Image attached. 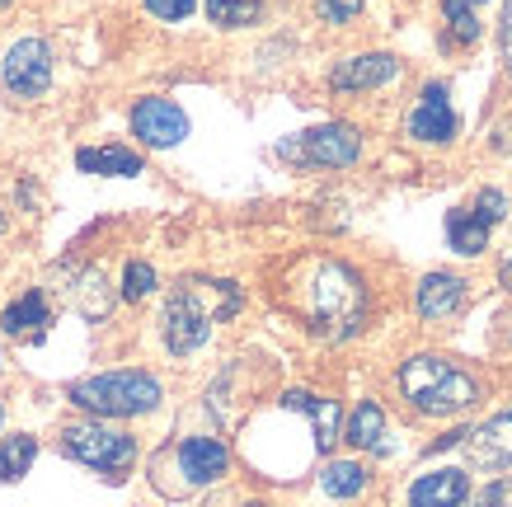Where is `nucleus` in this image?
<instances>
[{
  "label": "nucleus",
  "mask_w": 512,
  "mask_h": 507,
  "mask_svg": "<svg viewBox=\"0 0 512 507\" xmlns=\"http://www.w3.org/2000/svg\"><path fill=\"white\" fill-rule=\"evenodd\" d=\"M240 310V287L235 282H212V277H184L179 287L165 301V315H160V334H165V348L174 357L198 353L212 324L231 320Z\"/></svg>",
  "instance_id": "nucleus-1"
},
{
  "label": "nucleus",
  "mask_w": 512,
  "mask_h": 507,
  "mask_svg": "<svg viewBox=\"0 0 512 507\" xmlns=\"http://www.w3.org/2000/svg\"><path fill=\"white\" fill-rule=\"evenodd\" d=\"M301 306H306V324H311L320 338H353L367 320V282L339 259H320L306 273V287H301Z\"/></svg>",
  "instance_id": "nucleus-2"
},
{
  "label": "nucleus",
  "mask_w": 512,
  "mask_h": 507,
  "mask_svg": "<svg viewBox=\"0 0 512 507\" xmlns=\"http://www.w3.org/2000/svg\"><path fill=\"white\" fill-rule=\"evenodd\" d=\"M400 395L414 404L419 414L451 418L480 400V381H475L470 371H461L456 362H447V357L419 353L400 367Z\"/></svg>",
  "instance_id": "nucleus-3"
},
{
  "label": "nucleus",
  "mask_w": 512,
  "mask_h": 507,
  "mask_svg": "<svg viewBox=\"0 0 512 507\" xmlns=\"http://www.w3.org/2000/svg\"><path fill=\"white\" fill-rule=\"evenodd\" d=\"M160 400H165V390L146 371H104V376H90V381L71 385V404H80V409H90L99 418L151 414Z\"/></svg>",
  "instance_id": "nucleus-4"
},
{
  "label": "nucleus",
  "mask_w": 512,
  "mask_h": 507,
  "mask_svg": "<svg viewBox=\"0 0 512 507\" xmlns=\"http://www.w3.org/2000/svg\"><path fill=\"white\" fill-rule=\"evenodd\" d=\"M62 451L71 461L90 465L99 475H123L127 465L137 461V437H127L123 428H109V423H71L62 428Z\"/></svg>",
  "instance_id": "nucleus-5"
},
{
  "label": "nucleus",
  "mask_w": 512,
  "mask_h": 507,
  "mask_svg": "<svg viewBox=\"0 0 512 507\" xmlns=\"http://www.w3.org/2000/svg\"><path fill=\"white\" fill-rule=\"evenodd\" d=\"M278 155L282 160H296V165L343 169V165H357L362 137H357V127H348V123H325V127L301 132V137H292V141H282Z\"/></svg>",
  "instance_id": "nucleus-6"
},
{
  "label": "nucleus",
  "mask_w": 512,
  "mask_h": 507,
  "mask_svg": "<svg viewBox=\"0 0 512 507\" xmlns=\"http://www.w3.org/2000/svg\"><path fill=\"white\" fill-rule=\"evenodd\" d=\"M47 85H52V47L43 38H19L0 62V90L29 104V99H43Z\"/></svg>",
  "instance_id": "nucleus-7"
},
{
  "label": "nucleus",
  "mask_w": 512,
  "mask_h": 507,
  "mask_svg": "<svg viewBox=\"0 0 512 507\" xmlns=\"http://www.w3.org/2000/svg\"><path fill=\"white\" fill-rule=\"evenodd\" d=\"M132 132H137L146 146L170 151V146H179V141L188 137V113L174 104V99L151 94V99H137V108H132Z\"/></svg>",
  "instance_id": "nucleus-8"
},
{
  "label": "nucleus",
  "mask_w": 512,
  "mask_h": 507,
  "mask_svg": "<svg viewBox=\"0 0 512 507\" xmlns=\"http://www.w3.org/2000/svg\"><path fill=\"white\" fill-rule=\"evenodd\" d=\"M409 137L428 146H447L456 137V108L447 99V85H423L419 104L409 113Z\"/></svg>",
  "instance_id": "nucleus-9"
},
{
  "label": "nucleus",
  "mask_w": 512,
  "mask_h": 507,
  "mask_svg": "<svg viewBox=\"0 0 512 507\" xmlns=\"http://www.w3.org/2000/svg\"><path fill=\"white\" fill-rule=\"evenodd\" d=\"M475 470H508L512 465V414H498L461 437Z\"/></svg>",
  "instance_id": "nucleus-10"
},
{
  "label": "nucleus",
  "mask_w": 512,
  "mask_h": 507,
  "mask_svg": "<svg viewBox=\"0 0 512 507\" xmlns=\"http://www.w3.org/2000/svg\"><path fill=\"white\" fill-rule=\"evenodd\" d=\"M400 76V62L390 52H362V57H348V62L334 66L329 85L339 94H353V90H376V85H390Z\"/></svg>",
  "instance_id": "nucleus-11"
},
{
  "label": "nucleus",
  "mask_w": 512,
  "mask_h": 507,
  "mask_svg": "<svg viewBox=\"0 0 512 507\" xmlns=\"http://www.w3.org/2000/svg\"><path fill=\"white\" fill-rule=\"evenodd\" d=\"M231 465V451L217 442V437H184L179 442V470H184L188 484H217Z\"/></svg>",
  "instance_id": "nucleus-12"
},
{
  "label": "nucleus",
  "mask_w": 512,
  "mask_h": 507,
  "mask_svg": "<svg viewBox=\"0 0 512 507\" xmlns=\"http://www.w3.org/2000/svg\"><path fill=\"white\" fill-rule=\"evenodd\" d=\"M470 498L466 470H433L409 484V507H461Z\"/></svg>",
  "instance_id": "nucleus-13"
},
{
  "label": "nucleus",
  "mask_w": 512,
  "mask_h": 507,
  "mask_svg": "<svg viewBox=\"0 0 512 507\" xmlns=\"http://www.w3.org/2000/svg\"><path fill=\"white\" fill-rule=\"evenodd\" d=\"M461 301H466V277L456 273H428L419 282V296H414L423 320H447L461 310Z\"/></svg>",
  "instance_id": "nucleus-14"
},
{
  "label": "nucleus",
  "mask_w": 512,
  "mask_h": 507,
  "mask_svg": "<svg viewBox=\"0 0 512 507\" xmlns=\"http://www.w3.org/2000/svg\"><path fill=\"white\" fill-rule=\"evenodd\" d=\"M47 324H52V310H47V296L43 292H24L19 301H10L5 306V315H0V329L10 338H29V343H38V338L47 334Z\"/></svg>",
  "instance_id": "nucleus-15"
},
{
  "label": "nucleus",
  "mask_w": 512,
  "mask_h": 507,
  "mask_svg": "<svg viewBox=\"0 0 512 507\" xmlns=\"http://www.w3.org/2000/svg\"><path fill=\"white\" fill-rule=\"evenodd\" d=\"M66 301H71L85 320H104L113 310V292L99 268H76V273H71V287H66Z\"/></svg>",
  "instance_id": "nucleus-16"
},
{
  "label": "nucleus",
  "mask_w": 512,
  "mask_h": 507,
  "mask_svg": "<svg viewBox=\"0 0 512 507\" xmlns=\"http://www.w3.org/2000/svg\"><path fill=\"white\" fill-rule=\"evenodd\" d=\"M282 404L296 409V414L315 418V446H320V451H329V446L339 442V404L334 400H320V395H311V390H287Z\"/></svg>",
  "instance_id": "nucleus-17"
},
{
  "label": "nucleus",
  "mask_w": 512,
  "mask_h": 507,
  "mask_svg": "<svg viewBox=\"0 0 512 507\" xmlns=\"http://www.w3.org/2000/svg\"><path fill=\"white\" fill-rule=\"evenodd\" d=\"M76 165L85 174H113V179H132L146 169L141 155L127 151V146H85V151H76Z\"/></svg>",
  "instance_id": "nucleus-18"
},
{
  "label": "nucleus",
  "mask_w": 512,
  "mask_h": 507,
  "mask_svg": "<svg viewBox=\"0 0 512 507\" xmlns=\"http://www.w3.org/2000/svg\"><path fill=\"white\" fill-rule=\"evenodd\" d=\"M447 245L456 249V254L475 259V254L489 249V226H484L470 207H456V212H447Z\"/></svg>",
  "instance_id": "nucleus-19"
},
{
  "label": "nucleus",
  "mask_w": 512,
  "mask_h": 507,
  "mask_svg": "<svg viewBox=\"0 0 512 507\" xmlns=\"http://www.w3.org/2000/svg\"><path fill=\"white\" fill-rule=\"evenodd\" d=\"M386 409L381 404H357L353 418H348V442L357 446V451H386Z\"/></svg>",
  "instance_id": "nucleus-20"
},
{
  "label": "nucleus",
  "mask_w": 512,
  "mask_h": 507,
  "mask_svg": "<svg viewBox=\"0 0 512 507\" xmlns=\"http://www.w3.org/2000/svg\"><path fill=\"white\" fill-rule=\"evenodd\" d=\"M320 484H325L329 498H357V493L367 489V465L362 461H329Z\"/></svg>",
  "instance_id": "nucleus-21"
},
{
  "label": "nucleus",
  "mask_w": 512,
  "mask_h": 507,
  "mask_svg": "<svg viewBox=\"0 0 512 507\" xmlns=\"http://www.w3.org/2000/svg\"><path fill=\"white\" fill-rule=\"evenodd\" d=\"M264 15V0H207V19L217 29H249Z\"/></svg>",
  "instance_id": "nucleus-22"
},
{
  "label": "nucleus",
  "mask_w": 512,
  "mask_h": 507,
  "mask_svg": "<svg viewBox=\"0 0 512 507\" xmlns=\"http://www.w3.org/2000/svg\"><path fill=\"white\" fill-rule=\"evenodd\" d=\"M33 456H38V442L33 437H5L0 442V484H15V479H24L29 475V465H33Z\"/></svg>",
  "instance_id": "nucleus-23"
},
{
  "label": "nucleus",
  "mask_w": 512,
  "mask_h": 507,
  "mask_svg": "<svg viewBox=\"0 0 512 507\" xmlns=\"http://www.w3.org/2000/svg\"><path fill=\"white\" fill-rule=\"evenodd\" d=\"M151 287H156V268H151V263H141V259L127 263V273H123V296H127V301L151 296Z\"/></svg>",
  "instance_id": "nucleus-24"
},
{
  "label": "nucleus",
  "mask_w": 512,
  "mask_h": 507,
  "mask_svg": "<svg viewBox=\"0 0 512 507\" xmlns=\"http://www.w3.org/2000/svg\"><path fill=\"white\" fill-rule=\"evenodd\" d=\"M470 212L480 216L484 226H489V231H494L498 221H503V216H508V198H503V193H498V188H484L480 198H475V207H470Z\"/></svg>",
  "instance_id": "nucleus-25"
},
{
  "label": "nucleus",
  "mask_w": 512,
  "mask_h": 507,
  "mask_svg": "<svg viewBox=\"0 0 512 507\" xmlns=\"http://www.w3.org/2000/svg\"><path fill=\"white\" fill-rule=\"evenodd\" d=\"M362 5L367 0H315V15L325 19V24H348V19L362 15Z\"/></svg>",
  "instance_id": "nucleus-26"
},
{
  "label": "nucleus",
  "mask_w": 512,
  "mask_h": 507,
  "mask_svg": "<svg viewBox=\"0 0 512 507\" xmlns=\"http://www.w3.org/2000/svg\"><path fill=\"white\" fill-rule=\"evenodd\" d=\"M146 10L156 19H165V24H179V19H188L198 10V0H146Z\"/></svg>",
  "instance_id": "nucleus-27"
},
{
  "label": "nucleus",
  "mask_w": 512,
  "mask_h": 507,
  "mask_svg": "<svg viewBox=\"0 0 512 507\" xmlns=\"http://www.w3.org/2000/svg\"><path fill=\"white\" fill-rule=\"evenodd\" d=\"M475 507H512V479H494V484L475 498Z\"/></svg>",
  "instance_id": "nucleus-28"
},
{
  "label": "nucleus",
  "mask_w": 512,
  "mask_h": 507,
  "mask_svg": "<svg viewBox=\"0 0 512 507\" xmlns=\"http://www.w3.org/2000/svg\"><path fill=\"white\" fill-rule=\"evenodd\" d=\"M498 43H503V62L512 71V0L503 5V33H498Z\"/></svg>",
  "instance_id": "nucleus-29"
},
{
  "label": "nucleus",
  "mask_w": 512,
  "mask_h": 507,
  "mask_svg": "<svg viewBox=\"0 0 512 507\" xmlns=\"http://www.w3.org/2000/svg\"><path fill=\"white\" fill-rule=\"evenodd\" d=\"M475 5L484 0H442V15H475Z\"/></svg>",
  "instance_id": "nucleus-30"
},
{
  "label": "nucleus",
  "mask_w": 512,
  "mask_h": 507,
  "mask_svg": "<svg viewBox=\"0 0 512 507\" xmlns=\"http://www.w3.org/2000/svg\"><path fill=\"white\" fill-rule=\"evenodd\" d=\"M503 287H508V292H512V259L503 263Z\"/></svg>",
  "instance_id": "nucleus-31"
},
{
  "label": "nucleus",
  "mask_w": 512,
  "mask_h": 507,
  "mask_svg": "<svg viewBox=\"0 0 512 507\" xmlns=\"http://www.w3.org/2000/svg\"><path fill=\"white\" fill-rule=\"evenodd\" d=\"M0 231H5V212H0Z\"/></svg>",
  "instance_id": "nucleus-32"
},
{
  "label": "nucleus",
  "mask_w": 512,
  "mask_h": 507,
  "mask_svg": "<svg viewBox=\"0 0 512 507\" xmlns=\"http://www.w3.org/2000/svg\"><path fill=\"white\" fill-rule=\"evenodd\" d=\"M0 423H5V409H0Z\"/></svg>",
  "instance_id": "nucleus-33"
},
{
  "label": "nucleus",
  "mask_w": 512,
  "mask_h": 507,
  "mask_svg": "<svg viewBox=\"0 0 512 507\" xmlns=\"http://www.w3.org/2000/svg\"><path fill=\"white\" fill-rule=\"evenodd\" d=\"M0 5H10V0H0Z\"/></svg>",
  "instance_id": "nucleus-34"
},
{
  "label": "nucleus",
  "mask_w": 512,
  "mask_h": 507,
  "mask_svg": "<svg viewBox=\"0 0 512 507\" xmlns=\"http://www.w3.org/2000/svg\"><path fill=\"white\" fill-rule=\"evenodd\" d=\"M0 371H5V362H0Z\"/></svg>",
  "instance_id": "nucleus-35"
}]
</instances>
